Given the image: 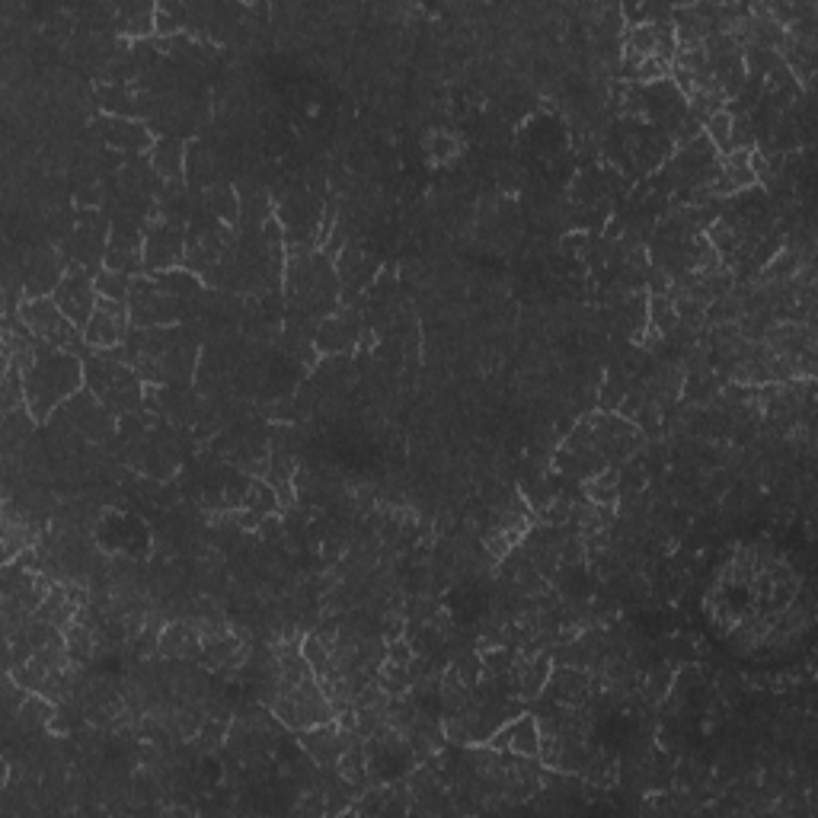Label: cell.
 Returning a JSON list of instances; mask_svg holds the SVG:
<instances>
[{"instance_id": "obj_1", "label": "cell", "mask_w": 818, "mask_h": 818, "mask_svg": "<svg viewBox=\"0 0 818 818\" xmlns=\"http://www.w3.org/2000/svg\"><path fill=\"white\" fill-rule=\"evenodd\" d=\"M26 384V409L36 422H48L52 413L80 394L84 384V365L74 352H64L55 346H42L36 352V362L23 371Z\"/></svg>"}, {"instance_id": "obj_2", "label": "cell", "mask_w": 818, "mask_h": 818, "mask_svg": "<svg viewBox=\"0 0 818 818\" xmlns=\"http://www.w3.org/2000/svg\"><path fill=\"white\" fill-rule=\"evenodd\" d=\"M20 320L32 336L45 342V346H55L64 352H77V346H80V330L61 314V307L52 298L23 301Z\"/></svg>"}, {"instance_id": "obj_3", "label": "cell", "mask_w": 818, "mask_h": 818, "mask_svg": "<svg viewBox=\"0 0 818 818\" xmlns=\"http://www.w3.org/2000/svg\"><path fill=\"white\" fill-rule=\"evenodd\" d=\"M183 256H186L183 227L170 221L151 224V231L144 234V266L163 275L183 266Z\"/></svg>"}, {"instance_id": "obj_4", "label": "cell", "mask_w": 818, "mask_h": 818, "mask_svg": "<svg viewBox=\"0 0 818 818\" xmlns=\"http://www.w3.org/2000/svg\"><path fill=\"white\" fill-rule=\"evenodd\" d=\"M52 301L61 307V314L68 317L77 330H84L100 298H96V285L90 282V275L84 269H71L68 275L61 278V285L55 288Z\"/></svg>"}, {"instance_id": "obj_5", "label": "cell", "mask_w": 818, "mask_h": 818, "mask_svg": "<svg viewBox=\"0 0 818 818\" xmlns=\"http://www.w3.org/2000/svg\"><path fill=\"white\" fill-rule=\"evenodd\" d=\"M128 333V307L122 301L100 298L90 323L84 326V339L93 349H116Z\"/></svg>"}, {"instance_id": "obj_6", "label": "cell", "mask_w": 818, "mask_h": 818, "mask_svg": "<svg viewBox=\"0 0 818 818\" xmlns=\"http://www.w3.org/2000/svg\"><path fill=\"white\" fill-rule=\"evenodd\" d=\"M489 745L502 755H518V758H534L541 751V726L534 716H518L505 719V723L489 735Z\"/></svg>"}, {"instance_id": "obj_7", "label": "cell", "mask_w": 818, "mask_h": 818, "mask_svg": "<svg viewBox=\"0 0 818 818\" xmlns=\"http://www.w3.org/2000/svg\"><path fill=\"white\" fill-rule=\"evenodd\" d=\"M157 652L163 659L179 662L192 656V652H202V636L192 624H186V620H179V624L173 620V624H167L157 633Z\"/></svg>"}, {"instance_id": "obj_8", "label": "cell", "mask_w": 818, "mask_h": 818, "mask_svg": "<svg viewBox=\"0 0 818 818\" xmlns=\"http://www.w3.org/2000/svg\"><path fill=\"white\" fill-rule=\"evenodd\" d=\"M103 138L116 147V151H144V147H154L151 132H147L141 122L122 119V116H109L103 122Z\"/></svg>"}, {"instance_id": "obj_9", "label": "cell", "mask_w": 818, "mask_h": 818, "mask_svg": "<svg viewBox=\"0 0 818 818\" xmlns=\"http://www.w3.org/2000/svg\"><path fill=\"white\" fill-rule=\"evenodd\" d=\"M151 167L160 179H167V183H179L183 179V170H186V147L173 141V138H163L151 147Z\"/></svg>"}, {"instance_id": "obj_10", "label": "cell", "mask_w": 818, "mask_h": 818, "mask_svg": "<svg viewBox=\"0 0 818 818\" xmlns=\"http://www.w3.org/2000/svg\"><path fill=\"white\" fill-rule=\"evenodd\" d=\"M352 342H358V323L349 314L326 320L320 326V333H317V349L320 352H342V349H349Z\"/></svg>"}, {"instance_id": "obj_11", "label": "cell", "mask_w": 818, "mask_h": 818, "mask_svg": "<svg viewBox=\"0 0 818 818\" xmlns=\"http://www.w3.org/2000/svg\"><path fill=\"white\" fill-rule=\"evenodd\" d=\"M16 716H20L23 732H39V729H45V726H52V719H55V700H48V697H42V694H29Z\"/></svg>"}, {"instance_id": "obj_12", "label": "cell", "mask_w": 818, "mask_h": 818, "mask_svg": "<svg viewBox=\"0 0 818 818\" xmlns=\"http://www.w3.org/2000/svg\"><path fill=\"white\" fill-rule=\"evenodd\" d=\"M154 16H157V7H151V4L122 7L119 10V29L125 32V36L141 39V36H147V32L154 29Z\"/></svg>"}, {"instance_id": "obj_13", "label": "cell", "mask_w": 818, "mask_h": 818, "mask_svg": "<svg viewBox=\"0 0 818 818\" xmlns=\"http://www.w3.org/2000/svg\"><path fill=\"white\" fill-rule=\"evenodd\" d=\"M585 493L588 499H592L595 505H614L617 496H620V477L614 470H598L588 477L585 483Z\"/></svg>"}, {"instance_id": "obj_14", "label": "cell", "mask_w": 818, "mask_h": 818, "mask_svg": "<svg viewBox=\"0 0 818 818\" xmlns=\"http://www.w3.org/2000/svg\"><path fill=\"white\" fill-rule=\"evenodd\" d=\"M208 205L227 224L240 218V199H237V192L231 186H208Z\"/></svg>"}, {"instance_id": "obj_15", "label": "cell", "mask_w": 818, "mask_h": 818, "mask_svg": "<svg viewBox=\"0 0 818 818\" xmlns=\"http://www.w3.org/2000/svg\"><path fill=\"white\" fill-rule=\"evenodd\" d=\"M710 138V144L716 147V151H723V154H729L732 151V116L726 109H719V112H713V116L707 119V132H703Z\"/></svg>"}, {"instance_id": "obj_16", "label": "cell", "mask_w": 818, "mask_h": 818, "mask_svg": "<svg viewBox=\"0 0 818 818\" xmlns=\"http://www.w3.org/2000/svg\"><path fill=\"white\" fill-rule=\"evenodd\" d=\"M425 151H429V157L435 163H445V160H451L457 151H461V144H457V138L448 135V132H432L429 138H425Z\"/></svg>"}, {"instance_id": "obj_17", "label": "cell", "mask_w": 818, "mask_h": 818, "mask_svg": "<svg viewBox=\"0 0 818 818\" xmlns=\"http://www.w3.org/2000/svg\"><path fill=\"white\" fill-rule=\"evenodd\" d=\"M74 202L80 208H96V205L103 202V186L93 183V179H80L77 189H74Z\"/></svg>"}]
</instances>
